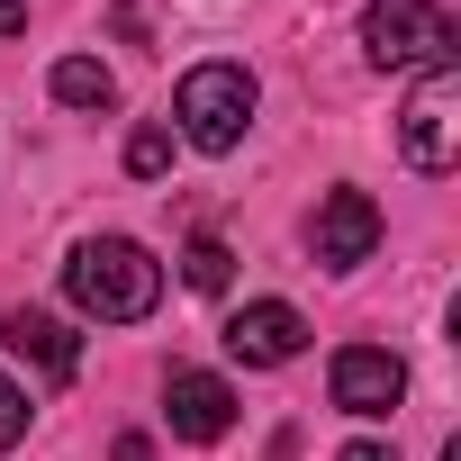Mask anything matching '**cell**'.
<instances>
[{
    "label": "cell",
    "mask_w": 461,
    "mask_h": 461,
    "mask_svg": "<svg viewBox=\"0 0 461 461\" xmlns=\"http://www.w3.org/2000/svg\"><path fill=\"white\" fill-rule=\"evenodd\" d=\"M64 290H73L82 317L136 326V317H154V299H163V263H154L136 236H82L73 263H64Z\"/></svg>",
    "instance_id": "cell-1"
},
{
    "label": "cell",
    "mask_w": 461,
    "mask_h": 461,
    "mask_svg": "<svg viewBox=\"0 0 461 461\" xmlns=\"http://www.w3.org/2000/svg\"><path fill=\"white\" fill-rule=\"evenodd\" d=\"M28 28V0H0V37H19Z\"/></svg>",
    "instance_id": "cell-15"
},
{
    "label": "cell",
    "mask_w": 461,
    "mask_h": 461,
    "mask_svg": "<svg viewBox=\"0 0 461 461\" xmlns=\"http://www.w3.org/2000/svg\"><path fill=\"white\" fill-rule=\"evenodd\" d=\"M163 425L181 443H226L236 434V389H226L217 371H172L163 380Z\"/></svg>",
    "instance_id": "cell-8"
},
{
    "label": "cell",
    "mask_w": 461,
    "mask_h": 461,
    "mask_svg": "<svg viewBox=\"0 0 461 461\" xmlns=\"http://www.w3.org/2000/svg\"><path fill=\"white\" fill-rule=\"evenodd\" d=\"M172 118H181V136H190L199 154H236L245 127H254V73H245V64H190Z\"/></svg>",
    "instance_id": "cell-3"
},
{
    "label": "cell",
    "mask_w": 461,
    "mask_h": 461,
    "mask_svg": "<svg viewBox=\"0 0 461 461\" xmlns=\"http://www.w3.org/2000/svg\"><path fill=\"white\" fill-rule=\"evenodd\" d=\"M308 245H317V263H326V272L371 263V245H380V208H371V190H326V199H317V217H308Z\"/></svg>",
    "instance_id": "cell-6"
},
{
    "label": "cell",
    "mask_w": 461,
    "mask_h": 461,
    "mask_svg": "<svg viewBox=\"0 0 461 461\" xmlns=\"http://www.w3.org/2000/svg\"><path fill=\"white\" fill-rule=\"evenodd\" d=\"M0 344H10L37 380H55V389L82 371V335H73L64 317H46V308H10V317H0Z\"/></svg>",
    "instance_id": "cell-9"
},
{
    "label": "cell",
    "mask_w": 461,
    "mask_h": 461,
    "mask_svg": "<svg viewBox=\"0 0 461 461\" xmlns=\"http://www.w3.org/2000/svg\"><path fill=\"white\" fill-rule=\"evenodd\" d=\"M10 443H28V389L0 371V452H10Z\"/></svg>",
    "instance_id": "cell-13"
},
{
    "label": "cell",
    "mask_w": 461,
    "mask_h": 461,
    "mask_svg": "<svg viewBox=\"0 0 461 461\" xmlns=\"http://www.w3.org/2000/svg\"><path fill=\"white\" fill-rule=\"evenodd\" d=\"M398 154H407L425 181H443V172L461 163V73H452V64L416 73V91H407V109H398Z\"/></svg>",
    "instance_id": "cell-4"
},
{
    "label": "cell",
    "mask_w": 461,
    "mask_h": 461,
    "mask_svg": "<svg viewBox=\"0 0 461 461\" xmlns=\"http://www.w3.org/2000/svg\"><path fill=\"white\" fill-rule=\"evenodd\" d=\"M55 100H64V109H109L118 82H109L100 55H64V64H55Z\"/></svg>",
    "instance_id": "cell-10"
},
{
    "label": "cell",
    "mask_w": 461,
    "mask_h": 461,
    "mask_svg": "<svg viewBox=\"0 0 461 461\" xmlns=\"http://www.w3.org/2000/svg\"><path fill=\"white\" fill-rule=\"evenodd\" d=\"M127 172H136V181L172 172V127H136V136H127Z\"/></svg>",
    "instance_id": "cell-12"
},
{
    "label": "cell",
    "mask_w": 461,
    "mask_h": 461,
    "mask_svg": "<svg viewBox=\"0 0 461 461\" xmlns=\"http://www.w3.org/2000/svg\"><path fill=\"white\" fill-rule=\"evenodd\" d=\"M181 281H190V290H208V299H217V290H226V281H236V254H226V245H217V236H190V254H181Z\"/></svg>",
    "instance_id": "cell-11"
},
{
    "label": "cell",
    "mask_w": 461,
    "mask_h": 461,
    "mask_svg": "<svg viewBox=\"0 0 461 461\" xmlns=\"http://www.w3.org/2000/svg\"><path fill=\"white\" fill-rule=\"evenodd\" d=\"M362 46H371L380 73H434V64H452L461 28H452L443 0H371L362 10Z\"/></svg>",
    "instance_id": "cell-2"
},
{
    "label": "cell",
    "mask_w": 461,
    "mask_h": 461,
    "mask_svg": "<svg viewBox=\"0 0 461 461\" xmlns=\"http://www.w3.org/2000/svg\"><path fill=\"white\" fill-rule=\"evenodd\" d=\"M326 389H335L344 416H389V407L407 398V362H398L389 344H344L335 371H326Z\"/></svg>",
    "instance_id": "cell-5"
},
{
    "label": "cell",
    "mask_w": 461,
    "mask_h": 461,
    "mask_svg": "<svg viewBox=\"0 0 461 461\" xmlns=\"http://www.w3.org/2000/svg\"><path fill=\"white\" fill-rule=\"evenodd\" d=\"M335 461H398V452H389V443H344Z\"/></svg>",
    "instance_id": "cell-14"
},
{
    "label": "cell",
    "mask_w": 461,
    "mask_h": 461,
    "mask_svg": "<svg viewBox=\"0 0 461 461\" xmlns=\"http://www.w3.org/2000/svg\"><path fill=\"white\" fill-rule=\"evenodd\" d=\"M226 353L254 362V371H281V362H299V353H308V317H299L290 299H254V308L226 317Z\"/></svg>",
    "instance_id": "cell-7"
}]
</instances>
